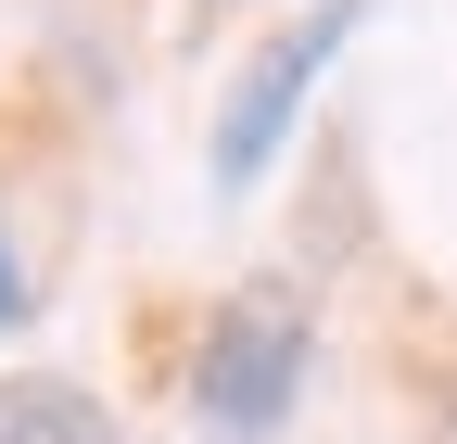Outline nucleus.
<instances>
[{
    "label": "nucleus",
    "instance_id": "nucleus-3",
    "mask_svg": "<svg viewBox=\"0 0 457 444\" xmlns=\"http://www.w3.org/2000/svg\"><path fill=\"white\" fill-rule=\"evenodd\" d=\"M0 444H128V432H114V407L77 394V381H51V368H0Z\"/></svg>",
    "mask_w": 457,
    "mask_h": 444
},
{
    "label": "nucleus",
    "instance_id": "nucleus-4",
    "mask_svg": "<svg viewBox=\"0 0 457 444\" xmlns=\"http://www.w3.org/2000/svg\"><path fill=\"white\" fill-rule=\"evenodd\" d=\"M26 305H38V280L13 267V242H0V330H26Z\"/></svg>",
    "mask_w": 457,
    "mask_h": 444
},
{
    "label": "nucleus",
    "instance_id": "nucleus-5",
    "mask_svg": "<svg viewBox=\"0 0 457 444\" xmlns=\"http://www.w3.org/2000/svg\"><path fill=\"white\" fill-rule=\"evenodd\" d=\"M228 13H254V0H191V26H228Z\"/></svg>",
    "mask_w": 457,
    "mask_h": 444
},
{
    "label": "nucleus",
    "instance_id": "nucleus-1",
    "mask_svg": "<svg viewBox=\"0 0 457 444\" xmlns=\"http://www.w3.org/2000/svg\"><path fill=\"white\" fill-rule=\"evenodd\" d=\"M305 356H318V305L305 280H242L204 317V356H191V419L216 444H267L305 394Z\"/></svg>",
    "mask_w": 457,
    "mask_h": 444
},
{
    "label": "nucleus",
    "instance_id": "nucleus-2",
    "mask_svg": "<svg viewBox=\"0 0 457 444\" xmlns=\"http://www.w3.org/2000/svg\"><path fill=\"white\" fill-rule=\"evenodd\" d=\"M356 26H369V0H305L293 26H267L242 51V77H228V102H216V140H204V178L216 191H254L267 165H279V140L305 127V89L343 64Z\"/></svg>",
    "mask_w": 457,
    "mask_h": 444
}]
</instances>
